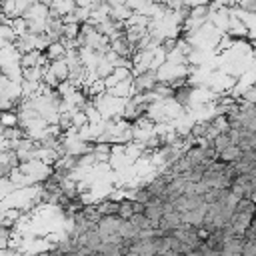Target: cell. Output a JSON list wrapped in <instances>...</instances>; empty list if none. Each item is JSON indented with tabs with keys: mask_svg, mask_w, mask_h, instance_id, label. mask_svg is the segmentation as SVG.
<instances>
[{
	"mask_svg": "<svg viewBox=\"0 0 256 256\" xmlns=\"http://www.w3.org/2000/svg\"><path fill=\"white\" fill-rule=\"evenodd\" d=\"M240 156H242V148H240L238 144H230V146H226L224 150L218 152V158L224 160V162H234V160H238Z\"/></svg>",
	"mask_w": 256,
	"mask_h": 256,
	"instance_id": "obj_1",
	"label": "cell"
}]
</instances>
